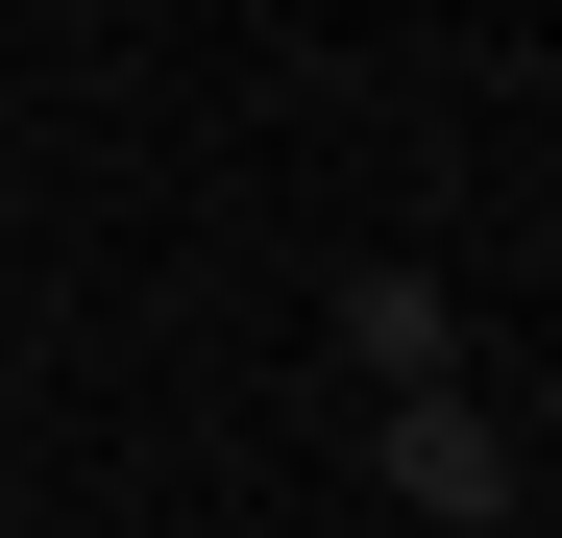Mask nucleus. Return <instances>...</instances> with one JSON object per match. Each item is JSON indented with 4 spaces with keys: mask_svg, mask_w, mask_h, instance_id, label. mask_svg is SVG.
I'll use <instances>...</instances> for the list:
<instances>
[{
    "mask_svg": "<svg viewBox=\"0 0 562 538\" xmlns=\"http://www.w3.org/2000/svg\"><path fill=\"white\" fill-rule=\"evenodd\" d=\"M367 466H392V514H440V538H490V514H514L490 392H392V416H367Z\"/></svg>",
    "mask_w": 562,
    "mask_h": 538,
    "instance_id": "1",
    "label": "nucleus"
},
{
    "mask_svg": "<svg viewBox=\"0 0 562 538\" xmlns=\"http://www.w3.org/2000/svg\"><path fill=\"white\" fill-rule=\"evenodd\" d=\"M342 368H367V392H464V318H440V269H342Z\"/></svg>",
    "mask_w": 562,
    "mask_h": 538,
    "instance_id": "2",
    "label": "nucleus"
}]
</instances>
